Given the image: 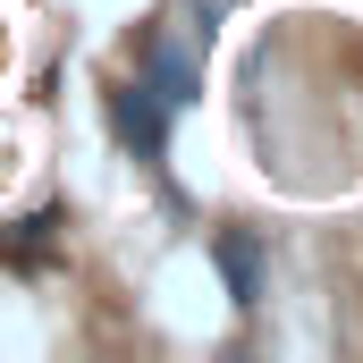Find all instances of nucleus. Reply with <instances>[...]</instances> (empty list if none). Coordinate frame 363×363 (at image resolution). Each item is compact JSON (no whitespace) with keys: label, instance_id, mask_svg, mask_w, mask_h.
<instances>
[{"label":"nucleus","instance_id":"nucleus-1","mask_svg":"<svg viewBox=\"0 0 363 363\" xmlns=\"http://www.w3.org/2000/svg\"><path fill=\"white\" fill-rule=\"evenodd\" d=\"M161 110H169V101L152 85H118L110 93V118H118V135H127L144 161H161V144H169V118H161Z\"/></svg>","mask_w":363,"mask_h":363},{"label":"nucleus","instance_id":"nucleus-2","mask_svg":"<svg viewBox=\"0 0 363 363\" xmlns=\"http://www.w3.org/2000/svg\"><path fill=\"white\" fill-rule=\"evenodd\" d=\"M211 262L228 271V296L237 304H262V254H254V237H237V228L211 237Z\"/></svg>","mask_w":363,"mask_h":363},{"label":"nucleus","instance_id":"nucleus-3","mask_svg":"<svg viewBox=\"0 0 363 363\" xmlns=\"http://www.w3.org/2000/svg\"><path fill=\"white\" fill-rule=\"evenodd\" d=\"M152 93L178 110V101H194V68H186L178 51H152Z\"/></svg>","mask_w":363,"mask_h":363}]
</instances>
